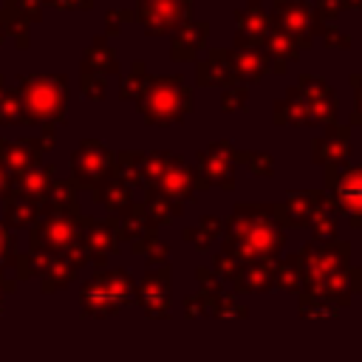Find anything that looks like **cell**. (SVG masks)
Returning <instances> with one entry per match:
<instances>
[{
	"mask_svg": "<svg viewBox=\"0 0 362 362\" xmlns=\"http://www.w3.org/2000/svg\"><path fill=\"white\" fill-rule=\"evenodd\" d=\"M286 246V229L274 221V204L243 201L232 206V215L223 221L221 255L232 263L249 260H277Z\"/></svg>",
	"mask_w": 362,
	"mask_h": 362,
	"instance_id": "cell-1",
	"label": "cell"
},
{
	"mask_svg": "<svg viewBox=\"0 0 362 362\" xmlns=\"http://www.w3.org/2000/svg\"><path fill=\"white\" fill-rule=\"evenodd\" d=\"M192 88L184 76H147L141 85V113L150 124H181L192 110Z\"/></svg>",
	"mask_w": 362,
	"mask_h": 362,
	"instance_id": "cell-2",
	"label": "cell"
},
{
	"mask_svg": "<svg viewBox=\"0 0 362 362\" xmlns=\"http://www.w3.org/2000/svg\"><path fill=\"white\" fill-rule=\"evenodd\" d=\"M294 257L300 266V294H311L325 280L351 269V240H311Z\"/></svg>",
	"mask_w": 362,
	"mask_h": 362,
	"instance_id": "cell-3",
	"label": "cell"
},
{
	"mask_svg": "<svg viewBox=\"0 0 362 362\" xmlns=\"http://www.w3.org/2000/svg\"><path fill=\"white\" fill-rule=\"evenodd\" d=\"M238 150L232 141L221 139L195 153V189H235Z\"/></svg>",
	"mask_w": 362,
	"mask_h": 362,
	"instance_id": "cell-4",
	"label": "cell"
},
{
	"mask_svg": "<svg viewBox=\"0 0 362 362\" xmlns=\"http://www.w3.org/2000/svg\"><path fill=\"white\" fill-rule=\"evenodd\" d=\"M325 192L334 198L339 212L348 215L354 229L362 226V164L325 167Z\"/></svg>",
	"mask_w": 362,
	"mask_h": 362,
	"instance_id": "cell-5",
	"label": "cell"
},
{
	"mask_svg": "<svg viewBox=\"0 0 362 362\" xmlns=\"http://www.w3.org/2000/svg\"><path fill=\"white\" fill-rule=\"evenodd\" d=\"M277 25L294 40L297 48H311L314 45V34L320 28L314 8L308 0H274V14Z\"/></svg>",
	"mask_w": 362,
	"mask_h": 362,
	"instance_id": "cell-6",
	"label": "cell"
},
{
	"mask_svg": "<svg viewBox=\"0 0 362 362\" xmlns=\"http://www.w3.org/2000/svg\"><path fill=\"white\" fill-rule=\"evenodd\" d=\"M294 88L300 90V96H303V102H305L311 127H314V124H337V119H339L337 96H334V90L328 88V82H325L322 76L300 74L297 82H294Z\"/></svg>",
	"mask_w": 362,
	"mask_h": 362,
	"instance_id": "cell-7",
	"label": "cell"
},
{
	"mask_svg": "<svg viewBox=\"0 0 362 362\" xmlns=\"http://www.w3.org/2000/svg\"><path fill=\"white\" fill-rule=\"evenodd\" d=\"M192 20V0H141V23L147 34H173Z\"/></svg>",
	"mask_w": 362,
	"mask_h": 362,
	"instance_id": "cell-8",
	"label": "cell"
},
{
	"mask_svg": "<svg viewBox=\"0 0 362 362\" xmlns=\"http://www.w3.org/2000/svg\"><path fill=\"white\" fill-rule=\"evenodd\" d=\"M150 189L161 192L164 198L175 201V204H187L195 198V167H189L181 156H173L170 164L164 167V173L150 184Z\"/></svg>",
	"mask_w": 362,
	"mask_h": 362,
	"instance_id": "cell-9",
	"label": "cell"
},
{
	"mask_svg": "<svg viewBox=\"0 0 362 362\" xmlns=\"http://www.w3.org/2000/svg\"><path fill=\"white\" fill-rule=\"evenodd\" d=\"M351 156V127L325 124V130L311 141V161L322 167H345Z\"/></svg>",
	"mask_w": 362,
	"mask_h": 362,
	"instance_id": "cell-10",
	"label": "cell"
},
{
	"mask_svg": "<svg viewBox=\"0 0 362 362\" xmlns=\"http://www.w3.org/2000/svg\"><path fill=\"white\" fill-rule=\"evenodd\" d=\"M226 54H229L235 79L240 85H255V82H260L272 71V59H269V54L260 45H246V42L235 40V45Z\"/></svg>",
	"mask_w": 362,
	"mask_h": 362,
	"instance_id": "cell-11",
	"label": "cell"
},
{
	"mask_svg": "<svg viewBox=\"0 0 362 362\" xmlns=\"http://www.w3.org/2000/svg\"><path fill=\"white\" fill-rule=\"evenodd\" d=\"M139 303L147 317H170V266L161 263V269L147 272L141 286H139Z\"/></svg>",
	"mask_w": 362,
	"mask_h": 362,
	"instance_id": "cell-12",
	"label": "cell"
},
{
	"mask_svg": "<svg viewBox=\"0 0 362 362\" xmlns=\"http://www.w3.org/2000/svg\"><path fill=\"white\" fill-rule=\"evenodd\" d=\"M274 272L277 260H249L235 269L229 283L235 294H266L274 288Z\"/></svg>",
	"mask_w": 362,
	"mask_h": 362,
	"instance_id": "cell-13",
	"label": "cell"
},
{
	"mask_svg": "<svg viewBox=\"0 0 362 362\" xmlns=\"http://www.w3.org/2000/svg\"><path fill=\"white\" fill-rule=\"evenodd\" d=\"M130 294V277L124 272H113V274H102L99 280H93V286L85 291L88 303L96 311H116Z\"/></svg>",
	"mask_w": 362,
	"mask_h": 362,
	"instance_id": "cell-14",
	"label": "cell"
},
{
	"mask_svg": "<svg viewBox=\"0 0 362 362\" xmlns=\"http://www.w3.org/2000/svg\"><path fill=\"white\" fill-rule=\"evenodd\" d=\"M260 48L269 54V59H272V71L280 74V76L288 71V65H294V62L300 59V48H297L294 40L277 25L274 17L269 20V28H266V34H263Z\"/></svg>",
	"mask_w": 362,
	"mask_h": 362,
	"instance_id": "cell-15",
	"label": "cell"
},
{
	"mask_svg": "<svg viewBox=\"0 0 362 362\" xmlns=\"http://www.w3.org/2000/svg\"><path fill=\"white\" fill-rule=\"evenodd\" d=\"M359 291H362V269L351 266L348 272H342V274L325 280L322 286H317L308 297H317L322 303H331L337 308H345V305H351L354 294H359Z\"/></svg>",
	"mask_w": 362,
	"mask_h": 362,
	"instance_id": "cell-16",
	"label": "cell"
},
{
	"mask_svg": "<svg viewBox=\"0 0 362 362\" xmlns=\"http://www.w3.org/2000/svg\"><path fill=\"white\" fill-rule=\"evenodd\" d=\"M206 40H209V23L206 20H187L184 25H178L173 31L170 54L175 62H189L204 51Z\"/></svg>",
	"mask_w": 362,
	"mask_h": 362,
	"instance_id": "cell-17",
	"label": "cell"
},
{
	"mask_svg": "<svg viewBox=\"0 0 362 362\" xmlns=\"http://www.w3.org/2000/svg\"><path fill=\"white\" fill-rule=\"evenodd\" d=\"M195 82L201 88H226L238 82L226 48H209V54L195 65Z\"/></svg>",
	"mask_w": 362,
	"mask_h": 362,
	"instance_id": "cell-18",
	"label": "cell"
},
{
	"mask_svg": "<svg viewBox=\"0 0 362 362\" xmlns=\"http://www.w3.org/2000/svg\"><path fill=\"white\" fill-rule=\"evenodd\" d=\"M235 20H238L235 40L238 42H246V45H260L263 42V34L269 28L272 14L263 8V0H246V6L235 11Z\"/></svg>",
	"mask_w": 362,
	"mask_h": 362,
	"instance_id": "cell-19",
	"label": "cell"
},
{
	"mask_svg": "<svg viewBox=\"0 0 362 362\" xmlns=\"http://www.w3.org/2000/svg\"><path fill=\"white\" fill-rule=\"evenodd\" d=\"M337 221H339V206H337L334 198L322 189L320 198H317V206H314V212H311V221H308L311 240H317V243L334 240V238H337Z\"/></svg>",
	"mask_w": 362,
	"mask_h": 362,
	"instance_id": "cell-20",
	"label": "cell"
},
{
	"mask_svg": "<svg viewBox=\"0 0 362 362\" xmlns=\"http://www.w3.org/2000/svg\"><path fill=\"white\" fill-rule=\"evenodd\" d=\"M272 116H274V124H280V127H311L305 102H303V96H300V90L294 85L286 90L283 99L274 102Z\"/></svg>",
	"mask_w": 362,
	"mask_h": 362,
	"instance_id": "cell-21",
	"label": "cell"
},
{
	"mask_svg": "<svg viewBox=\"0 0 362 362\" xmlns=\"http://www.w3.org/2000/svg\"><path fill=\"white\" fill-rule=\"evenodd\" d=\"M221 235H223V221H221L218 215H204V218L198 221V226L184 229V240L192 243L198 252H206V249L212 246V240L221 238Z\"/></svg>",
	"mask_w": 362,
	"mask_h": 362,
	"instance_id": "cell-22",
	"label": "cell"
},
{
	"mask_svg": "<svg viewBox=\"0 0 362 362\" xmlns=\"http://www.w3.org/2000/svg\"><path fill=\"white\" fill-rule=\"evenodd\" d=\"M181 209H184V204H175V201L164 198L161 192L150 189L147 218H150V223H153V226H158V223H173V221H175V215H181Z\"/></svg>",
	"mask_w": 362,
	"mask_h": 362,
	"instance_id": "cell-23",
	"label": "cell"
},
{
	"mask_svg": "<svg viewBox=\"0 0 362 362\" xmlns=\"http://www.w3.org/2000/svg\"><path fill=\"white\" fill-rule=\"evenodd\" d=\"M206 303H209V317H218V320H246V314H249V311L235 300V294H229L226 288H223L221 294L209 297Z\"/></svg>",
	"mask_w": 362,
	"mask_h": 362,
	"instance_id": "cell-24",
	"label": "cell"
},
{
	"mask_svg": "<svg viewBox=\"0 0 362 362\" xmlns=\"http://www.w3.org/2000/svg\"><path fill=\"white\" fill-rule=\"evenodd\" d=\"M274 288L277 291H286V294H300V266H297V257L294 255H288L286 260H277Z\"/></svg>",
	"mask_w": 362,
	"mask_h": 362,
	"instance_id": "cell-25",
	"label": "cell"
},
{
	"mask_svg": "<svg viewBox=\"0 0 362 362\" xmlns=\"http://www.w3.org/2000/svg\"><path fill=\"white\" fill-rule=\"evenodd\" d=\"M297 314L303 320H322V317H337L339 308L331 305V303H322L317 297H308V294H297Z\"/></svg>",
	"mask_w": 362,
	"mask_h": 362,
	"instance_id": "cell-26",
	"label": "cell"
},
{
	"mask_svg": "<svg viewBox=\"0 0 362 362\" xmlns=\"http://www.w3.org/2000/svg\"><path fill=\"white\" fill-rule=\"evenodd\" d=\"M238 164H246L252 175L272 178L274 175V158L269 153H238Z\"/></svg>",
	"mask_w": 362,
	"mask_h": 362,
	"instance_id": "cell-27",
	"label": "cell"
},
{
	"mask_svg": "<svg viewBox=\"0 0 362 362\" xmlns=\"http://www.w3.org/2000/svg\"><path fill=\"white\" fill-rule=\"evenodd\" d=\"M246 105H249V90H246V85L235 82V85H226V88H223V96H221V110H223V113L243 110Z\"/></svg>",
	"mask_w": 362,
	"mask_h": 362,
	"instance_id": "cell-28",
	"label": "cell"
},
{
	"mask_svg": "<svg viewBox=\"0 0 362 362\" xmlns=\"http://www.w3.org/2000/svg\"><path fill=\"white\" fill-rule=\"evenodd\" d=\"M317 34H320V40H322L328 48H351V37L342 34L334 23H322V25L317 28Z\"/></svg>",
	"mask_w": 362,
	"mask_h": 362,
	"instance_id": "cell-29",
	"label": "cell"
},
{
	"mask_svg": "<svg viewBox=\"0 0 362 362\" xmlns=\"http://www.w3.org/2000/svg\"><path fill=\"white\" fill-rule=\"evenodd\" d=\"M311 8H314L317 23L322 25V23H334L345 6H342V0H314V3H311Z\"/></svg>",
	"mask_w": 362,
	"mask_h": 362,
	"instance_id": "cell-30",
	"label": "cell"
},
{
	"mask_svg": "<svg viewBox=\"0 0 362 362\" xmlns=\"http://www.w3.org/2000/svg\"><path fill=\"white\" fill-rule=\"evenodd\" d=\"M136 252H144V255L150 257V263H158V260L164 263V260H167L170 246H167V243H158V240L150 235V238H147V243H139V246H136Z\"/></svg>",
	"mask_w": 362,
	"mask_h": 362,
	"instance_id": "cell-31",
	"label": "cell"
},
{
	"mask_svg": "<svg viewBox=\"0 0 362 362\" xmlns=\"http://www.w3.org/2000/svg\"><path fill=\"white\" fill-rule=\"evenodd\" d=\"M184 317H189V320H195V317H209V303H206V297H204L201 291L184 300Z\"/></svg>",
	"mask_w": 362,
	"mask_h": 362,
	"instance_id": "cell-32",
	"label": "cell"
},
{
	"mask_svg": "<svg viewBox=\"0 0 362 362\" xmlns=\"http://www.w3.org/2000/svg\"><path fill=\"white\" fill-rule=\"evenodd\" d=\"M351 88H354V113L351 124H362V71L351 74Z\"/></svg>",
	"mask_w": 362,
	"mask_h": 362,
	"instance_id": "cell-33",
	"label": "cell"
},
{
	"mask_svg": "<svg viewBox=\"0 0 362 362\" xmlns=\"http://www.w3.org/2000/svg\"><path fill=\"white\" fill-rule=\"evenodd\" d=\"M345 8H362V0H342Z\"/></svg>",
	"mask_w": 362,
	"mask_h": 362,
	"instance_id": "cell-34",
	"label": "cell"
},
{
	"mask_svg": "<svg viewBox=\"0 0 362 362\" xmlns=\"http://www.w3.org/2000/svg\"><path fill=\"white\" fill-rule=\"evenodd\" d=\"M0 314H3V311H0Z\"/></svg>",
	"mask_w": 362,
	"mask_h": 362,
	"instance_id": "cell-35",
	"label": "cell"
}]
</instances>
